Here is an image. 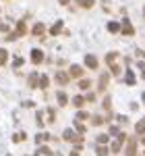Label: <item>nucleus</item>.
Masks as SVG:
<instances>
[{"instance_id": "1", "label": "nucleus", "mask_w": 145, "mask_h": 156, "mask_svg": "<svg viewBox=\"0 0 145 156\" xmlns=\"http://www.w3.org/2000/svg\"><path fill=\"white\" fill-rule=\"evenodd\" d=\"M124 142H126V133H118V135H116V140H114V142H112V146H110V150H112V152H118V150H120L122 148V144H124Z\"/></svg>"}, {"instance_id": "2", "label": "nucleus", "mask_w": 145, "mask_h": 156, "mask_svg": "<svg viewBox=\"0 0 145 156\" xmlns=\"http://www.w3.org/2000/svg\"><path fill=\"white\" fill-rule=\"evenodd\" d=\"M120 31H122V34H124V36H133V34H135L133 25H131V21H129L126 17L122 19V27H120Z\"/></svg>"}, {"instance_id": "3", "label": "nucleus", "mask_w": 145, "mask_h": 156, "mask_svg": "<svg viewBox=\"0 0 145 156\" xmlns=\"http://www.w3.org/2000/svg\"><path fill=\"white\" fill-rule=\"evenodd\" d=\"M108 81H110V75H108V73H102L99 83H97V92H104V90L108 87Z\"/></svg>"}, {"instance_id": "4", "label": "nucleus", "mask_w": 145, "mask_h": 156, "mask_svg": "<svg viewBox=\"0 0 145 156\" xmlns=\"http://www.w3.org/2000/svg\"><path fill=\"white\" fill-rule=\"evenodd\" d=\"M85 65H87L89 69H97V65H99V62H97V56L87 54V56H85Z\"/></svg>"}, {"instance_id": "5", "label": "nucleus", "mask_w": 145, "mask_h": 156, "mask_svg": "<svg viewBox=\"0 0 145 156\" xmlns=\"http://www.w3.org/2000/svg\"><path fill=\"white\" fill-rule=\"evenodd\" d=\"M56 81L60 85H66L69 81H71V77H69V73H62V71H58L56 73Z\"/></svg>"}, {"instance_id": "6", "label": "nucleus", "mask_w": 145, "mask_h": 156, "mask_svg": "<svg viewBox=\"0 0 145 156\" xmlns=\"http://www.w3.org/2000/svg\"><path fill=\"white\" fill-rule=\"evenodd\" d=\"M31 60H33V62H35V65H39V62H42V60H44V52H42V50H31Z\"/></svg>"}, {"instance_id": "7", "label": "nucleus", "mask_w": 145, "mask_h": 156, "mask_svg": "<svg viewBox=\"0 0 145 156\" xmlns=\"http://www.w3.org/2000/svg\"><path fill=\"white\" fill-rule=\"evenodd\" d=\"M126 156H137V142L135 140H131L126 146Z\"/></svg>"}, {"instance_id": "8", "label": "nucleus", "mask_w": 145, "mask_h": 156, "mask_svg": "<svg viewBox=\"0 0 145 156\" xmlns=\"http://www.w3.org/2000/svg\"><path fill=\"white\" fill-rule=\"evenodd\" d=\"M62 27H64V23H62V21H56V23L52 25V29H50V34H52V36H58V34L62 31Z\"/></svg>"}, {"instance_id": "9", "label": "nucleus", "mask_w": 145, "mask_h": 156, "mask_svg": "<svg viewBox=\"0 0 145 156\" xmlns=\"http://www.w3.org/2000/svg\"><path fill=\"white\" fill-rule=\"evenodd\" d=\"M81 75H83L81 67H79V65H72V67H71V73H69V77H81Z\"/></svg>"}, {"instance_id": "10", "label": "nucleus", "mask_w": 145, "mask_h": 156, "mask_svg": "<svg viewBox=\"0 0 145 156\" xmlns=\"http://www.w3.org/2000/svg\"><path fill=\"white\" fill-rule=\"evenodd\" d=\"M50 83V79H48V75H39V81H37V85L42 87V90H46Z\"/></svg>"}, {"instance_id": "11", "label": "nucleus", "mask_w": 145, "mask_h": 156, "mask_svg": "<svg viewBox=\"0 0 145 156\" xmlns=\"http://www.w3.org/2000/svg\"><path fill=\"white\" fill-rule=\"evenodd\" d=\"M44 29H46V27H44V23H35L31 31H33V36H42V34H44Z\"/></svg>"}, {"instance_id": "12", "label": "nucleus", "mask_w": 145, "mask_h": 156, "mask_svg": "<svg viewBox=\"0 0 145 156\" xmlns=\"http://www.w3.org/2000/svg\"><path fill=\"white\" fill-rule=\"evenodd\" d=\"M25 34H27L25 21H19V23H17V36H25Z\"/></svg>"}, {"instance_id": "13", "label": "nucleus", "mask_w": 145, "mask_h": 156, "mask_svg": "<svg viewBox=\"0 0 145 156\" xmlns=\"http://www.w3.org/2000/svg\"><path fill=\"white\" fill-rule=\"evenodd\" d=\"M124 81H126L129 85H135V83H137V79H135V73L131 71V69L126 71V79H124Z\"/></svg>"}, {"instance_id": "14", "label": "nucleus", "mask_w": 145, "mask_h": 156, "mask_svg": "<svg viewBox=\"0 0 145 156\" xmlns=\"http://www.w3.org/2000/svg\"><path fill=\"white\" fill-rule=\"evenodd\" d=\"M56 98H58V104H60V106H66L69 98H66V94H64V92H58V94H56Z\"/></svg>"}, {"instance_id": "15", "label": "nucleus", "mask_w": 145, "mask_h": 156, "mask_svg": "<svg viewBox=\"0 0 145 156\" xmlns=\"http://www.w3.org/2000/svg\"><path fill=\"white\" fill-rule=\"evenodd\" d=\"M108 31H110V34H118V31H120V25L114 23V21H110V23H108Z\"/></svg>"}, {"instance_id": "16", "label": "nucleus", "mask_w": 145, "mask_h": 156, "mask_svg": "<svg viewBox=\"0 0 145 156\" xmlns=\"http://www.w3.org/2000/svg\"><path fill=\"white\" fill-rule=\"evenodd\" d=\"M37 81H39V75H37V73H31V75H29V85H31V87H37Z\"/></svg>"}, {"instance_id": "17", "label": "nucleus", "mask_w": 145, "mask_h": 156, "mask_svg": "<svg viewBox=\"0 0 145 156\" xmlns=\"http://www.w3.org/2000/svg\"><path fill=\"white\" fill-rule=\"evenodd\" d=\"M118 58V56H116V52H108V54H106V62H108L110 67H112V65H114V60Z\"/></svg>"}, {"instance_id": "18", "label": "nucleus", "mask_w": 145, "mask_h": 156, "mask_svg": "<svg viewBox=\"0 0 145 156\" xmlns=\"http://www.w3.org/2000/svg\"><path fill=\"white\" fill-rule=\"evenodd\" d=\"M96 154L97 156H108V148H106V146H97V148H96Z\"/></svg>"}, {"instance_id": "19", "label": "nucleus", "mask_w": 145, "mask_h": 156, "mask_svg": "<svg viewBox=\"0 0 145 156\" xmlns=\"http://www.w3.org/2000/svg\"><path fill=\"white\" fill-rule=\"evenodd\" d=\"M79 4H81L83 9H91V6L96 4V0H79Z\"/></svg>"}, {"instance_id": "20", "label": "nucleus", "mask_w": 145, "mask_h": 156, "mask_svg": "<svg viewBox=\"0 0 145 156\" xmlns=\"http://www.w3.org/2000/svg\"><path fill=\"white\" fill-rule=\"evenodd\" d=\"M135 131L137 133H145V119H141L137 123V127H135Z\"/></svg>"}, {"instance_id": "21", "label": "nucleus", "mask_w": 145, "mask_h": 156, "mask_svg": "<svg viewBox=\"0 0 145 156\" xmlns=\"http://www.w3.org/2000/svg\"><path fill=\"white\" fill-rule=\"evenodd\" d=\"M48 140H50V135H48V133H39V135L35 137V142H37V144H42V142H48Z\"/></svg>"}, {"instance_id": "22", "label": "nucleus", "mask_w": 145, "mask_h": 156, "mask_svg": "<svg viewBox=\"0 0 145 156\" xmlns=\"http://www.w3.org/2000/svg\"><path fill=\"white\" fill-rule=\"evenodd\" d=\"M6 58H8L6 50H4V48H0V65H4V62H6Z\"/></svg>"}, {"instance_id": "23", "label": "nucleus", "mask_w": 145, "mask_h": 156, "mask_svg": "<svg viewBox=\"0 0 145 156\" xmlns=\"http://www.w3.org/2000/svg\"><path fill=\"white\" fill-rule=\"evenodd\" d=\"M89 85H91V81H89V79H81V81H79V87H81V90H87Z\"/></svg>"}, {"instance_id": "24", "label": "nucleus", "mask_w": 145, "mask_h": 156, "mask_svg": "<svg viewBox=\"0 0 145 156\" xmlns=\"http://www.w3.org/2000/svg\"><path fill=\"white\" fill-rule=\"evenodd\" d=\"M83 102H85L83 96H77L75 100H72V104H75V106H83Z\"/></svg>"}, {"instance_id": "25", "label": "nucleus", "mask_w": 145, "mask_h": 156, "mask_svg": "<svg viewBox=\"0 0 145 156\" xmlns=\"http://www.w3.org/2000/svg\"><path fill=\"white\" fill-rule=\"evenodd\" d=\"M106 142H108V135H106V133L97 135V144H106Z\"/></svg>"}, {"instance_id": "26", "label": "nucleus", "mask_w": 145, "mask_h": 156, "mask_svg": "<svg viewBox=\"0 0 145 156\" xmlns=\"http://www.w3.org/2000/svg\"><path fill=\"white\" fill-rule=\"evenodd\" d=\"M54 119H56V115H54V108H48V121H50V123H54Z\"/></svg>"}, {"instance_id": "27", "label": "nucleus", "mask_w": 145, "mask_h": 156, "mask_svg": "<svg viewBox=\"0 0 145 156\" xmlns=\"http://www.w3.org/2000/svg\"><path fill=\"white\" fill-rule=\"evenodd\" d=\"M37 156H50V150L48 148H39L37 150Z\"/></svg>"}, {"instance_id": "28", "label": "nucleus", "mask_w": 145, "mask_h": 156, "mask_svg": "<svg viewBox=\"0 0 145 156\" xmlns=\"http://www.w3.org/2000/svg\"><path fill=\"white\" fill-rule=\"evenodd\" d=\"M104 108H106V110L112 108V100H110V96H106V100H104Z\"/></svg>"}, {"instance_id": "29", "label": "nucleus", "mask_w": 145, "mask_h": 156, "mask_svg": "<svg viewBox=\"0 0 145 156\" xmlns=\"http://www.w3.org/2000/svg\"><path fill=\"white\" fill-rule=\"evenodd\" d=\"M12 65H15V67H21V65H23V58H21V56H15V62H12Z\"/></svg>"}, {"instance_id": "30", "label": "nucleus", "mask_w": 145, "mask_h": 156, "mask_svg": "<svg viewBox=\"0 0 145 156\" xmlns=\"http://www.w3.org/2000/svg\"><path fill=\"white\" fill-rule=\"evenodd\" d=\"M93 125H102V123H104V119H102V117H93Z\"/></svg>"}, {"instance_id": "31", "label": "nucleus", "mask_w": 145, "mask_h": 156, "mask_svg": "<svg viewBox=\"0 0 145 156\" xmlns=\"http://www.w3.org/2000/svg\"><path fill=\"white\" fill-rule=\"evenodd\" d=\"M12 140H15V142H21V140H25V133H17Z\"/></svg>"}, {"instance_id": "32", "label": "nucleus", "mask_w": 145, "mask_h": 156, "mask_svg": "<svg viewBox=\"0 0 145 156\" xmlns=\"http://www.w3.org/2000/svg\"><path fill=\"white\" fill-rule=\"evenodd\" d=\"M75 125H77V131H79V133H85V127H83V125H81V123H79V121H77Z\"/></svg>"}, {"instance_id": "33", "label": "nucleus", "mask_w": 145, "mask_h": 156, "mask_svg": "<svg viewBox=\"0 0 145 156\" xmlns=\"http://www.w3.org/2000/svg\"><path fill=\"white\" fill-rule=\"evenodd\" d=\"M139 65V69H141V75H143V79H145V62H137Z\"/></svg>"}, {"instance_id": "34", "label": "nucleus", "mask_w": 145, "mask_h": 156, "mask_svg": "<svg viewBox=\"0 0 145 156\" xmlns=\"http://www.w3.org/2000/svg\"><path fill=\"white\" fill-rule=\"evenodd\" d=\"M81 119H87V112H77V121H81Z\"/></svg>"}, {"instance_id": "35", "label": "nucleus", "mask_w": 145, "mask_h": 156, "mask_svg": "<svg viewBox=\"0 0 145 156\" xmlns=\"http://www.w3.org/2000/svg\"><path fill=\"white\" fill-rule=\"evenodd\" d=\"M110 69H112V73H114V75H118V73H120V69H118V67H116V65H112V67H110Z\"/></svg>"}, {"instance_id": "36", "label": "nucleus", "mask_w": 145, "mask_h": 156, "mask_svg": "<svg viewBox=\"0 0 145 156\" xmlns=\"http://www.w3.org/2000/svg\"><path fill=\"white\" fill-rule=\"evenodd\" d=\"M6 29H8L6 25H4V23H0V31H6Z\"/></svg>"}, {"instance_id": "37", "label": "nucleus", "mask_w": 145, "mask_h": 156, "mask_svg": "<svg viewBox=\"0 0 145 156\" xmlns=\"http://www.w3.org/2000/svg\"><path fill=\"white\" fill-rule=\"evenodd\" d=\"M58 2H60V4H69V0H58Z\"/></svg>"}, {"instance_id": "38", "label": "nucleus", "mask_w": 145, "mask_h": 156, "mask_svg": "<svg viewBox=\"0 0 145 156\" xmlns=\"http://www.w3.org/2000/svg\"><path fill=\"white\" fill-rule=\"evenodd\" d=\"M143 104H145V94H143Z\"/></svg>"}, {"instance_id": "39", "label": "nucleus", "mask_w": 145, "mask_h": 156, "mask_svg": "<svg viewBox=\"0 0 145 156\" xmlns=\"http://www.w3.org/2000/svg\"><path fill=\"white\" fill-rule=\"evenodd\" d=\"M143 144H145V135H143Z\"/></svg>"}, {"instance_id": "40", "label": "nucleus", "mask_w": 145, "mask_h": 156, "mask_svg": "<svg viewBox=\"0 0 145 156\" xmlns=\"http://www.w3.org/2000/svg\"><path fill=\"white\" fill-rule=\"evenodd\" d=\"M8 156H11V154H8Z\"/></svg>"}, {"instance_id": "41", "label": "nucleus", "mask_w": 145, "mask_h": 156, "mask_svg": "<svg viewBox=\"0 0 145 156\" xmlns=\"http://www.w3.org/2000/svg\"><path fill=\"white\" fill-rule=\"evenodd\" d=\"M143 12H145V11H143Z\"/></svg>"}]
</instances>
